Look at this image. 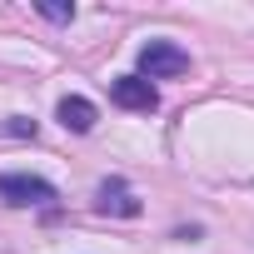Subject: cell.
Instances as JSON below:
<instances>
[{
    "label": "cell",
    "mask_w": 254,
    "mask_h": 254,
    "mask_svg": "<svg viewBox=\"0 0 254 254\" xmlns=\"http://www.w3.org/2000/svg\"><path fill=\"white\" fill-rule=\"evenodd\" d=\"M190 70V55L175 40H150L140 45V80H175Z\"/></svg>",
    "instance_id": "1"
},
{
    "label": "cell",
    "mask_w": 254,
    "mask_h": 254,
    "mask_svg": "<svg viewBox=\"0 0 254 254\" xmlns=\"http://www.w3.org/2000/svg\"><path fill=\"white\" fill-rule=\"evenodd\" d=\"M0 199L15 204V209H40L55 199V185L40 175H0Z\"/></svg>",
    "instance_id": "2"
},
{
    "label": "cell",
    "mask_w": 254,
    "mask_h": 254,
    "mask_svg": "<svg viewBox=\"0 0 254 254\" xmlns=\"http://www.w3.org/2000/svg\"><path fill=\"white\" fill-rule=\"evenodd\" d=\"M110 100H115L120 110H140V115H150V110L160 105L155 85L140 80V75H115V80H110Z\"/></svg>",
    "instance_id": "3"
},
{
    "label": "cell",
    "mask_w": 254,
    "mask_h": 254,
    "mask_svg": "<svg viewBox=\"0 0 254 254\" xmlns=\"http://www.w3.org/2000/svg\"><path fill=\"white\" fill-rule=\"evenodd\" d=\"M100 209L105 214H120V219H135L140 214V199H135V190L125 180H105L100 185Z\"/></svg>",
    "instance_id": "4"
},
{
    "label": "cell",
    "mask_w": 254,
    "mask_h": 254,
    "mask_svg": "<svg viewBox=\"0 0 254 254\" xmlns=\"http://www.w3.org/2000/svg\"><path fill=\"white\" fill-rule=\"evenodd\" d=\"M55 115H60L65 130H75V135H90V130H95V105H90L85 95H65Z\"/></svg>",
    "instance_id": "5"
},
{
    "label": "cell",
    "mask_w": 254,
    "mask_h": 254,
    "mask_svg": "<svg viewBox=\"0 0 254 254\" xmlns=\"http://www.w3.org/2000/svg\"><path fill=\"white\" fill-rule=\"evenodd\" d=\"M40 15H45V20H70L75 10H70V5H40Z\"/></svg>",
    "instance_id": "6"
}]
</instances>
